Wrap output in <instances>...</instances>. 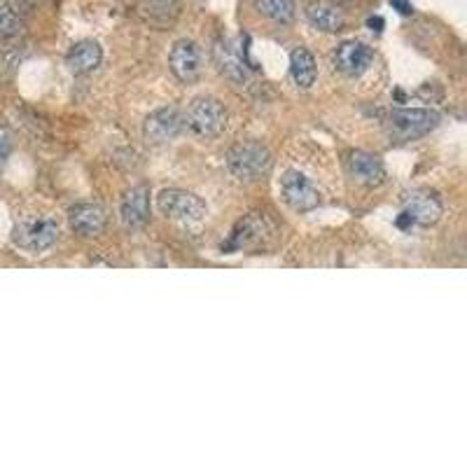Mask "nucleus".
<instances>
[{"mask_svg":"<svg viewBox=\"0 0 467 467\" xmlns=\"http://www.w3.org/2000/svg\"><path fill=\"white\" fill-rule=\"evenodd\" d=\"M265 239V218H260V213H253L245 220H241L239 227L234 229L232 241H229V250H241L257 245Z\"/></svg>","mask_w":467,"mask_h":467,"instance_id":"f3484780","label":"nucleus"},{"mask_svg":"<svg viewBox=\"0 0 467 467\" xmlns=\"http://www.w3.org/2000/svg\"><path fill=\"white\" fill-rule=\"evenodd\" d=\"M15 244L26 253H45L52 248L58 239V224L54 218L47 215H36V218H26L22 223H16L15 234H12Z\"/></svg>","mask_w":467,"mask_h":467,"instance_id":"20e7f679","label":"nucleus"},{"mask_svg":"<svg viewBox=\"0 0 467 467\" xmlns=\"http://www.w3.org/2000/svg\"><path fill=\"white\" fill-rule=\"evenodd\" d=\"M157 208L161 211V215H166L171 220H178V223H199L206 215V203H203V199H199L192 192L175 190V187L160 192Z\"/></svg>","mask_w":467,"mask_h":467,"instance_id":"39448f33","label":"nucleus"},{"mask_svg":"<svg viewBox=\"0 0 467 467\" xmlns=\"http://www.w3.org/2000/svg\"><path fill=\"white\" fill-rule=\"evenodd\" d=\"M304 15H306V19L311 26L318 28V31H323V33H339V31H344V26H346L344 12H341L337 5H332V3H325V0H318V3H308L306 10H304Z\"/></svg>","mask_w":467,"mask_h":467,"instance_id":"2eb2a0df","label":"nucleus"},{"mask_svg":"<svg viewBox=\"0 0 467 467\" xmlns=\"http://www.w3.org/2000/svg\"><path fill=\"white\" fill-rule=\"evenodd\" d=\"M101 45L96 43V40H82V43L75 45L73 49L68 52V58H66V64L73 73L78 75H85L91 73L96 66L101 64Z\"/></svg>","mask_w":467,"mask_h":467,"instance_id":"dca6fc26","label":"nucleus"},{"mask_svg":"<svg viewBox=\"0 0 467 467\" xmlns=\"http://www.w3.org/2000/svg\"><path fill=\"white\" fill-rule=\"evenodd\" d=\"M255 7L276 24H290L295 19V0H255Z\"/></svg>","mask_w":467,"mask_h":467,"instance_id":"aec40b11","label":"nucleus"},{"mask_svg":"<svg viewBox=\"0 0 467 467\" xmlns=\"http://www.w3.org/2000/svg\"><path fill=\"white\" fill-rule=\"evenodd\" d=\"M24 22L22 16L16 15L15 7L0 5V40H10L22 33Z\"/></svg>","mask_w":467,"mask_h":467,"instance_id":"412c9836","label":"nucleus"},{"mask_svg":"<svg viewBox=\"0 0 467 467\" xmlns=\"http://www.w3.org/2000/svg\"><path fill=\"white\" fill-rule=\"evenodd\" d=\"M122 223L131 229H139L150 218V192L148 187H133L124 194L122 206H119Z\"/></svg>","mask_w":467,"mask_h":467,"instance_id":"4468645a","label":"nucleus"},{"mask_svg":"<svg viewBox=\"0 0 467 467\" xmlns=\"http://www.w3.org/2000/svg\"><path fill=\"white\" fill-rule=\"evenodd\" d=\"M390 5L398 7L400 15H411V12H414V7L409 5L407 0H390Z\"/></svg>","mask_w":467,"mask_h":467,"instance_id":"5701e85b","label":"nucleus"},{"mask_svg":"<svg viewBox=\"0 0 467 467\" xmlns=\"http://www.w3.org/2000/svg\"><path fill=\"white\" fill-rule=\"evenodd\" d=\"M169 66L181 82H194L202 73V49L192 40H178L169 54Z\"/></svg>","mask_w":467,"mask_h":467,"instance_id":"9d476101","label":"nucleus"},{"mask_svg":"<svg viewBox=\"0 0 467 467\" xmlns=\"http://www.w3.org/2000/svg\"><path fill=\"white\" fill-rule=\"evenodd\" d=\"M440 124V115L432 110H420V108H404L393 110L386 117V131L393 140L409 143V140L423 139Z\"/></svg>","mask_w":467,"mask_h":467,"instance_id":"f03ea898","label":"nucleus"},{"mask_svg":"<svg viewBox=\"0 0 467 467\" xmlns=\"http://www.w3.org/2000/svg\"><path fill=\"white\" fill-rule=\"evenodd\" d=\"M213 57H215V64L229 80L236 82V85H244L248 80V61H245V54H241L236 45L229 43V40H220V43H215Z\"/></svg>","mask_w":467,"mask_h":467,"instance_id":"9b49d317","label":"nucleus"},{"mask_svg":"<svg viewBox=\"0 0 467 467\" xmlns=\"http://www.w3.org/2000/svg\"><path fill=\"white\" fill-rule=\"evenodd\" d=\"M290 73L295 85L302 87V89H308L316 82V78H318V66H316L314 54L304 47L295 49L290 54Z\"/></svg>","mask_w":467,"mask_h":467,"instance_id":"a211bd4d","label":"nucleus"},{"mask_svg":"<svg viewBox=\"0 0 467 467\" xmlns=\"http://www.w3.org/2000/svg\"><path fill=\"white\" fill-rule=\"evenodd\" d=\"M281 197L292 211L306 213L314 211L320 203V194L316 190V185L311 182V178H306L299 171H287L281 178Z\"/></svg>","mask_w":467,"mask_h":467,"instance_id":"6e6552de","label":"nucleus"},{"mask_svg":"<svg viewBox=\"0 0 467 467\" xmlns=\"http://www.w3.org/2000/svg\"><path fill=\"white\" fill-rule=\"evenodd\" d=\"M10 152H12L10 133H7L5 129H0V171L5 169L7 160H10Z\"/></svg>","mask_w":467,"mask_h":467,"instance_id":"4be33fe9","label":"nucleus"},{"mask_svg":"<svg viewBox=\"0 0 467 467\" xmlns=\"http://www.w3.org/2000/svg\"><path fill=\"white\" fill-rule=\"evenodd\" d=\"M441 215V202L431 192H411L404 199V208L398 218V227H425L435 224Z\"/></svg>","mask_w":467,"mask_h":467,"instance_id":"423d86ee","label":"nucleus"},{"mask_svg":"<svg viewBox=\"0 0 467 467\" xmlns=\"http://www.w3.org/2000/svg\"><path fill=\"white\" fill-rule=\"evenodd\" d=\"M178 0H143L140 3V12L145 15L150 24H157V26H166L178 16Z\"/></svg>","mask_w":467,"mask_h":467,"instance_id":"6ab92c4d","label":"nucleus"},{"mask_svg":"<svg viewBox=\"0 0 467 467\" xmlns=\"http://www.w3.org/2000/svg\"><path fill=\"white\" fill-rule=\"evenodd\" d=\"M26 3H33V0H26Z\"/></svg>","mask_w":467,"mask_h":467,"instance_id":"b1692460","label":"nucleus"},{"mask_svg":"<svg viewBox=\"0 0 467 467\" xmlns=\"http://www.w3.org/2000/svg\"><path fill=\"white\" fill-rule=\"evenodd\" d=\"M185 127H190V131L199 139H218L220 133L227 127V110L220 101L215 99H197L192 101V106L187 108L185 115Z\"/></svg>","mask_w":467,"mask_h":467,"instance_id":"7ed1b4c3","label":"nucleus"},{"mask_svg":"<svg viewBox=\"0 0 467 467\" xmlns=\"http://www.w3.org/2000/svg\"><path fill=\"white\" fill-rule=\"evenodd\" d=\"M348 171L358 182H362L367 187H377L386 181L383 161L379 160L377 154L362 152V150H358V152H353L348 157Z\"/></svg>","mask_w":467,"mask_h":467,"instance_id":"ddd939ff","label":"nucleus"},{"mask_svg":"<svg viewBox=\"0 0 467 467\" xmlns=\"http://www.w3.org/2000/svg\"><path fill=\"white\" fill-rule=\"evenodd\" d=\"M185 129V115L178 108H160L145 119L143 136L150 145H164L175 140Z\"/></svg>","mask_w":467,"mask_h":467,"instance_id":"0eeeda50","label":"nucleus"},{"mask_svg":"<svg viewBox=\"0 0 467 467\" xmlns=\"http://www.w3.org/2000/svg\"><path fill=\"white\" fill-rule=\"evenodd\" d=\"M271 152L262 143H239L227 152V169L234 178L244 182L260 181L271 171Z\"/></svg>","mask_w":467,"mask_h":467,"instance_id":"f257e3e1","label":"nucleus"},{"mask_svg":"<svg viewBox=\"0 0 467 467\" xmlns=\"http://www.w3.org/2000/svg\"><path fill=\"white\" fill-rule=\"evenodd\" d=\"M68 223L80 236H99L108 224V215L99 203H78L68 211Z\"/></svg>","mask_w":467,"mask_h":467,"instance_id":"f8f14e48","label":"nucleus"},{"mask_svg":"<svg viewBox=\"0 0 467 467\" xmlns=\"http://www.w3.org/2000/svg\"><path fill=\"white\" fill-rule=\"evenodd\" d=\"M332 61H335V68L346 78H360L372 66L374 49L362 40H346L337 47Z\"/></svg>","mask_w":467,"mask_h":467,"instance_id":"1a4fd4ad","label":"nucleus"}]
</instances>
